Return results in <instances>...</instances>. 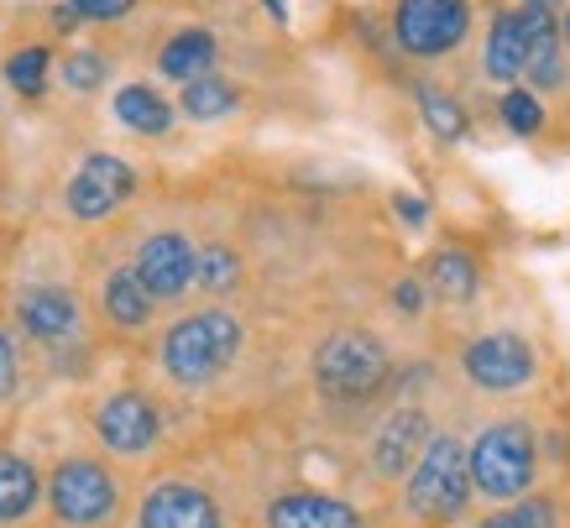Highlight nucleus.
I'll use <instances>...</instances> for the list:
<instances>
[{
    "instance_id": "f257e3e1",
    "label": "nucleus",
    "mask_w": 570,
    "mask_h": 528,
    "mask_svg": "<svg viewBox=\"0 0 570 528\" xmlns=\"http://www.w3.org/2000/svg\"><path fill=\"white\" fill-rule=\"evenodd\" d=\"M236 351H242V320L230 309H205V314H189L168 330L163 366L184 388H205L236 361Z\"/></svg>"
},
{
    "instance_id": "f03ea898",
    "label": "nucleus",
    "mask_w": 570,
    "mask_h": 528,
    "mask_svg": "<svg viewBox=\"0 0 570 528\" xmlns=\"http://www.w3.org/2000/svg\"><path fill=\"white\" fill-rule=\"evenodd\" d=\"M471 471V492L492 497V502H513L534 487L539 471V450H534V429L519 419H502V424L482 429V440L471 444L466 456Z\"/></svg>"
},
{
    "instance_id": "7ed1b4c3",
    "label": "nucleus",
    "mask_w": 570,
    "mask_h": 528,
    "mask_svg": "<svg viewBox=\"0 0 570 528\" xmlns=\"http://www.w3.org/2000/svg\"><path fill=\"white\" fill-rule=\"evenodd\" d=\"M409 512L419 524H455L471 502V471L466 450L455 434H430V444L419 450L414 471H409Z\"/></svg>"
},
{
    "instance_id": "20e7f679",
    "label": "nucleus",
    "mask_w": 570,
    "mask_h": 528,
    "mask_svg": "<svg viewBox=\"0 0 570 528\" xmlns=\"http://www.w3.org/2000/svg\"><path fill=\"white\" fill-rule=\"evenodd\" d=\"M314 382L330 392V398H366L387 382V351H382L377 335L366 330H341L320 345L314 356Z\"/></svg>"
},
{
    "instance_id": "39448f33",
    "label": "nucleus",
    "mask_w": 570,
    "mask_h": 528,
    "mask_svg": "<svg viewBox=\"0 0 570 528\" xmlns=\"http://www.w3.org/2000/svg\"><path fill=\"white\" fill-rule=\"evenodd\" d=\"M52 512L73 528H100L110 524V512H116V477L105 471L100 460H63L58 471H52Z\"/></svg>"
},
{
    "instance_id": "423d86ee",
    "label": "nucleus",
    "mask_w": 570,
    "mask_h": 528,
    "mask_svg": "<svg viewBox=\"0 0 570 528\" xmlns=\"http://www.w3.org/2000/svg\"><path fill=\"white\" fill-rule=\"evenodd\" d=\"M471 6L466 0H397L393 32L414 58H440L466 37Z\"/></svg>"
},
{
    "instance_id": "0eeeda50",
    "label": "nucleus",
    "mask_w": 570,
    "mask_h": 528,
    "mask_svg": "<svg viewBox=\"0 0 570 528\" xmlns=\"http://www.w3.org/2000/svg\"><path fill=\"white\" fill-rule=\"evenodd\" d=\"M461 361H466V377L482 392H519L523 382H534V372H539L534 345L523 341V335H502V330L471 341Z\"/></svg>"
},
{
    "instance_id": "6e6552de",
    "label": "nucleus",
    "mask_w": 570,
    "mask_h": 528,
    "mask_svg": "<svg viewBox=\"0 0 570 528\" xmlns=\"http://www.w3.org/2000/svg\"><path fill=\"white\" fill-rule=\"evenodd\" d=\"M131 194H137V173L126 168L121 157L95 153V157H85V168L73 173L69 209L79 221H105V215L121 205V199H131Z\"/></svg>"
},
{
    "instance_id": "1a4fd4ad",
    "label": "nucleus",
    "mask_w": 570,
    "mask_h": 528,
    "mask_svg": "<svg viewBox=\"0 0 570 528\" xmlns=\"http://www.w3.org/2000/svg\"><path fill=\"white\" fill-rule=\"evenodd\" d=\"M95 429H100L105 450H116V456H147L163 434L157 424V409L141 398V392H116V398H105L100 413H95Z\"/></svg>"
},
{
    "instance_id": "9d476101",
    "label": "nucleus",
    "mask_w": 570,
    "mask_h": 528,
    "mask_svg": "<svg viewBox=\"0 0 570 528\" xmlns=\"http://www.w3.org/2000/svg\"><path fill=\"white\" fill-rule=\"evenodd\" d=\"M141 528H225L220 502L194 481H163L141 502Z\"/></svg>"
},
{
    "instance_id": "9b49d317",
    "label": "nucleus",
    "mask_w": 570,
    "mask_h": 528,
    "mask_svg": "<svg viewBox=\"0 0 570 528\" xmlns=\"http://www.w3.org/2000/svg\"><path fill=\"white\" fill-rule=\"evenodd\" d=\"M430 419H424V409H393L387 419L377 424V434H372V471H377L382 481H397L414 471L419 450L430 444Z\"/></svg>"
},
{
    "instance_id": "f8f14e48",
    "label": "nucleus",
    "mask_w": 570,
    "mask_h": 528,
    "mask_svg": "<svg viewBox=\"0 0 570 528\" xmlns=\"http://www.w3.org/2000/svg\"><path fill=\"white\" fill-rule=\"evenodd\" d=\"M194 262H199V252H194L184 236H174V231H163V236H153L147 246L137 252V283L153 299H178V293L194 283Z\"/></svg>"
},
{
    "instance_id": "ddd939ff",
    "label": "nucleus",
    "mask_w": 570,
    "mask_h": 528,
    "mask_svg": "<svg viewBox=\"0 0 570 528\" xmlns=\"http://www.w3.org/2000/svg\"><path fill=\"white\" fill-rule=\"evenodd\" d=\"M267 528H366L362 512L325 492H288L267 508Z\"/></svg>"
},
{
    "instance_id": "4468645a",
    "label": "nucleus",
    "mask_w": 570,
    "mask_h": 528,
    "mask_svg": "<svg viewBox=\"0 0 570 528\" xmlns=\"http://www.w3.org/2000/svg\"><path fill=\"white\" fill-rule=\"evenodd\" d=\"M17 320L27 335L52 345V341H69L73 330H79V304L63 289H27L17 304Z\"/></svg>"
},
{
    "instance_id": "2eb2a0df",
    "label": "nucleus",
    "mask_w": 570,
    "mask_h": 528,
    "mask_svg": "<svg viewBox=\"0 0 570 528\" xmlns=\"http://www.w3.org/2000/svg\"><path fill=\"white\" fill-rule=\"evenodd\" d=\"M523 69H529V48H523L519 11H502L492 21V37H487V74L498 85H513V79H523Z\"/></svg>"
},
{
    "instance_id": "dca6fc26",
    "label": "nucleus",
    "mask_w": 570,
    "mask_h": 528,
    "mask_svg": "<svg viewBox=\"0 0 570 528\" xmlns=\"http://www.w3.org/2000/svg\"><path fill=\"white\" fill-rule=\"evenodd\" d=\"M37 497H42V481H37L32 460L0 450V524H21L37 508Z\"/></svg>"
},
{
    "instance_id": "f3484780",
    "label": "nucleus",
    "mask_w": 570,
    "mask_h": 528,
    "mask_svg": "<svg viewBox=\"0 0 570 528\" xmlns=\"http://www.w3.org/2000/svg\"><path fill=\"white\" fill-rule=\"evenodd\" d=\"M116 116H121V126L141 131V137H163L174 126V105L163 100L153 85H126L116 95Z\"/></svg>"
},
{
    "instance_id": "a211bd4d",
    "label": "nucleus",
    "mask_w": 570,
    "mask_h": 528,
    "mask_svg": "<svg viewBox=\"0 0 570 528\" xmlns=\"http://www.w3.org/2000/svg\"><path fill=\"white\" fill-rule=\"evenodd\" d=\"M105 314L121 324V330H141V324L153 320V293L141 289L131 267L110 273V283H105Z\"/></svg>"
},
{
    "instance_id": "6ab92c4d",
    "label": "nucleus",
    "mask_w": 570,
    "mask_h": 528,
    "mask_svg": "<svg viewBox=\"0 0 570 528\" xmlns=\"http://www.w3.org/2000/svg\"><path fill=\"white\" fill-rule=\"evenodd\" d=\"M163 74L168 79H178V85H189V79H199V74H209V63H215V37L209 32H178L168 48H163Z\"/></svg>"
},
{
    "instance_id": "aec40b11",
    "label": "nucleus",
    "mask_w": 570,
    "mask_h": 528,
    "mask_svg": "<svg viewBox=\"0 0 570 528\" xmlns=\"http://www.w3.org/2000/svg\"><path fill=\"white\" fill-rule=\"evenodd\" d=\"M476 283H482V267H476L466 252H440L430 262V289L440 293V299H450V304L476 299Z\"/></svg>"
},
{
    "instance_id": "412c9836",
    "label": "nucleus",
    "mask_w": 570,
    "mask_h": 528,
    "mask_svg": "<svg viewBox=\"0 0 570 528\" xmlns=\"http://www.w3.org/2000/svg\"><path fill=\"white\" fill-rule=\"evenodd\" d=\"M178 105H184V116H189V120H215V116H230V110H236V89L225 85V79L199 74V79H189V85H184Z\"/></svg>"
},
{
    "instance_id": "4be33fe9",
    "label": "nucleus",
    "mask_w": 570,
    "mask_h": 528,
    "mask_svg": "<svg viewBox=\"0 0 570 528\" xmlns=\"http://www.w3.org/2000/svg\"><path fill=\"white\" fill-rule=\"evenodd\" d=\"M419 110H424V120H430V131L440 141H461V137H466V110L450 100L445 89H419Z\"/></svg>"
},
{
    "instance_id": "5701e85b",
    "label": "nucleus",
    "mask_w": 570,
    "mask_h": 528,
    "mask_svg": "<svg viewBox=\"0 0 570 528\" xmlns=\"http://www.w3.org/2000/svg\"><path fill=\"white\" fill-rule=\"evenodd\" d=\"M560 518H554V502L550 497H513L502 512H492V518H482V528H554Z\"/></svg>"
},
{
    "instance_id": "b1692460",
    "label": "nucleus",
    "mask_w": 570,
    "mask_h": 528,
    "mask_svg": "<svg viewBox=\"0 0 570 528\" xmlns=\"http://www.w3.org/2000/svg\"><path fill=\"white\" fill-rule=\"evenodd\" d=\"M6 79L21 95H42L48 89V48H21L11 63H6Z\"/></svg>"
},
{
    "instance_id": "393cba45",
    "label": "nucleus",
    "mask_w": 570,
    "mask_h": 528,
    "mask_svg": "<svg viewBox=\"0 0 570 528\" xmlns=\"http://www.w3.org/2000/svg\"><path fill=\"white\" fill-rule=\"evenodd\" d=\"M502 120H508L513 137H534L539 126H544V105H539L529 89H508V95H502Z\"/></svg>"
},
{
    "instance_id": "a878e982",
    "label": "nucleus",
    "mask_w": 570,
    "mask_h": 528,
    "mask_svg": "<svg viewBox=\"0 0 570 528\" xmlns=\"http://www.w3.org/2000/svg\"><path fill=\"white\" fill-rule=\"evenodd\" d=\"M194 277H199L209 293H225L230 283H236V277H242V262H236V252L215 246V252H205L199 262H194Z\"/></svg>"
},
{
    "instance_id": "bb28decb",
    "label": "nucleus",
    "mask_w": 570,
    "mask_h": 528,
    "mask_svg": "<svg viewBox=\"0 0 570 528\" xmlns=\"http://www.w3.org/2000/svg\"><path fill=\"white\" fill-rule=\"evenodd\" d=\"M63 85L79 89V95L100 89L105 85V58L100 52H73V58H63Z\"/></svg>"
},
{
    "instance_id": "cd10ccee",
    "label": "nucleus",
    "mask_w": 570,
    "mask_h": 528,
    "mask_svg": "<svg viewBox=\"0 0 570 528\" xmlns=\"http://www.w3.org/2000/svg\"><path fill=\"white\" fill-rule=\"evenodd\" d=\"M131 6H137V0H73V11L89 21H121Z\"/></svg>"
},
{
    "instance_id": "c85d7f7f",
    "label": "nucleus",
    "mask_w": 570,
    "mask_h": 528,
    "mask_svg": "<svg viewBox=\"0 0 570 528\" xmlns=\"http://www.w3.org/2000/svg\"><path fill=\"white\" fill-rule=\"evenodd\" d=\"M17 377H21L17 345H11V335L0 330V398H11V392H17Z\"/></svg>"
},
{
    "instance_id": "c756f323",
    "label": "nucleus",
    "mask_w": 570,
    "mask_h": 528,
    "mask_svg": "<svg viewBox=\"0 0 570 528\" xmlns=\"http://www.w3.org/2000/svg\"><path fill=\"white\" fill-rule=\"evenodd\" d=\"M393 304H403V314H419V309H424V289L409 277V283H397L393 289Z\"/></svg>"
},
{
    "instance_id": "7c9ffc66",
    "label": "nucleus",
    "mask_w": 570,
    "mask_h": 528,
    "mask_svg": "<svg viewBox=\"0 0 570 528\" xmlns=\"http://www.w3.org/2000/svg\"><path fill=\"white\" fill-rule=\"evenodd\" d=\"M397 215H403L409 225H424V215H430V209H424V199H409V194H397Z\"/></svg>"
},
{
    "instance_id": "2f4dec72",
    "label": "nucleus",
    "mask_w": 570,
    "mask_h": 528,
    "mask_svg": "<svg viewBox=\"0 0 570 528\" xmlns=\"http://www.w3.org/2000/svg\"><path fill=\"white\" fill-rule=\"evenodd\" d=\"M262 6H267L277 21H288V0H262Z\"/></svg>"
},
{
    "instance_id": "473e14b6",
    "label": "nucleus",
    "mask_w": 570,
    "mask_h": 528,
    "mask_svg": "<svg viewBox=\"0 0 570 528\" xmlns=\"http://www.w3.org/2000/svg\"><path fill=\"white\" fill-rule=\"evenodd\" d=\"M529 6H554V0H529Z\"/></svg>"
},
{
    "instance_id": "72a5a7b5",
    "label": "nucleus",
    "mask_w": 570,
    "mask_h": 528,
    "mask_svg": "<svg viewBox=\"0 0 570 528\" xmlns=\"http://www.w3.org/2000/svg\"><path fill=\"white\" fill-rule=\"evenodd\" d=\"M566 42H570V17H566Z\"/></svg>"
}]
</instances>
